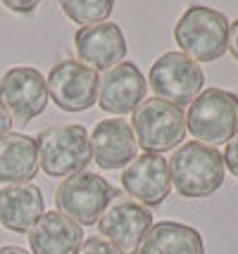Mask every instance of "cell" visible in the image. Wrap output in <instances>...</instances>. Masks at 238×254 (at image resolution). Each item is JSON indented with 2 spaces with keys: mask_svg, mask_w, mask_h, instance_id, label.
I'll return each mask as SVG.
<instances>
[{
  "mask_svg": "<svg viewBox=\"0 0 238 254\" xmlns=\"http://www.w3.org/2000/svg\"><path fill=\"white\" fill-rule=\"evenodd\" d=\"M174 190L188 199L210 197L224 183V159L212 145L188 140L169 159Z\"/></svg>",
  "mask_w": 238,
  "mask_h": 254,
  "instance_id": "6da1fadb",
  "label": "cell"
},
{
  "mask_svg": "<svg viewBox=\"0 0 238 254\" xmlns=\"http://www.w3.org/2000/svg\"><path fill=\"white\" fill-rule=\"evenodd\" d=\"M174 41L193 62H215L229 50V19L212 7L191 5L174 26Z\"/></svg>",
  "mask_w": 238,
  "mask_h": 254,
  "instance_id": "7a4b0ae2",
  "label": "cell"
},
{
  "mask_svg": "<svg viewBox=\"0 0 238 254\" xmlns=\"http://www.w3.org/2000/svg\"><path fill=\"white\" fill-rule=\"evenodd\" d=\"M186 131L198 143L222 145L238 133V95L224 88H207L188 105Z\"/></svg>",
  "mask_w": 238,
  "mask_h": 254,
  "instance_id": "3957f363",
  "label": "cell"
},
{
  "mask_svg": "<svg viewBox=\"0 0 238 254\" xmlns=\"http://www.w3.org/2000/svg\"><path fill=\"white\" fill-rule=\"evenodd\" d=\"M38 145V166L50 178H69L86 171L91 157L88 131L79 124L50 126L36 138Z\"/></svg>",
  "mask_w": 238,
  "mask_h": 254,
  "instance_id": "277c9868",
  "label": "cell"
},
{
  "mask_svg": "<svg viewBox=\"0 0 238 254\" xmlns=\"http://www.w3.org/2000/svg\"><path fill=\"white\" fill-rule=\"evenodd\" d=\"M114 197H119V190L93 171H79L65 178L55 190L57 211L79 226H93L100 221Z\"/></svg>",
  "mask_w": 238,
  "mask_h": 254,
  "instance_id": "5b68a950",
  "label": "cell"
},
{
  "mask_svg": "<svg viewBox=\"0 0 238 254\" xmlns=\"http://www.w3.org/2000/svg\"><path fill=\"white\" fill-rule=\"evenodd\" d=\"M131 131L136 135L138 147L153 155H162L181 145L186 138V114L181 107H174L164 100L148 98L134 112Z\"/></svg>",
  "mask_w": 238,
  "mask_h": 254,
  "instance_id": "8992f818",
  "label": "cell"
},
{
  "mask_svg": "<svg viewBox=\"0 0 238 254\" xmlns=\"http://www.w3.org/2000/svg\"><path fill=\"white\" fill-rule=\"evenodd\" d=\"M148 86L155 93L153 98L164 100L174 107H183L203 93L205 74L200 64L183 53H164L150 66Z\"/></svg>",
  "mask_w": 238,
  "mask_h": 254,
  "instance_id": "52a82bcc",
  "label": "cell"
},
{
  "mask_svg": "<svg viewBox=\"0 0 238 254\" xmlns=\"http://www.w3.org/2000/svg\"><path fill=\"white\" fill-rule=\"evenodd\" d=\"M46 76L34 66H14L0 78V102L12 122L29 124L48 107Z\"/></svg>",
  "mask_w": 238,
  "mask_h": 254,
  "instance_id": "ba28073f",
  "label": "cell"
},
{
  "mask_svg": "<svg viewBox=\"0 0 238 254\" xmlns=\"http://www.w3.org/2000/svg\"><path fill=\"white\" fill-rule=\"evenodd\" d=\"M153 228V214L148 207L131 197H114L98 221V231L105 240L122 250V254H136L146 233Z\"/></svg>",
  "mask_w": 238,
  "mask_h": 254,
  "instance_id": "9c48e42d",
  "label": "cell"
},
{
  "mask_svg": "<svg viewBox=\"0 0 238 254\" xmlns=\"http://www.w3.org/2000/svg\"><path fill=\"white\" fill-rule=\"evenodd\" d=\"M48 95L60 110L83 112L91 110L98 100V71L81 64L79 60L57 62L46 78Z\"/></svg>",
  "mask_w": 238,
  "mask_h": 254,
  "instance_id": "30bf717a",
  "label": "cell"
},
{
  "mask_svg": "<svg viewBox=\"0 0 238 254\" xmlns=\"http://www.w3.org/2000/svg\"><path fill=\"white\" fill-rule=\"evenodd\" d=\"M122 188L143 207H158L169 197L171 176L169 162L162 155L143 152L136 155L122 171Z\"/></svg>",
  "mask_w": 238,
  "mask_h": 254,
  "instance_id": "8fae6325",
  "label": "cell"
},
{
  "mask_svg": "<svg viewBox=\"0 0 238 254\" xmlns=\"http://www.w3.org/2000/svg\"><path fill=\"white\" fill-rule=\"evenodd\" d=\"M74 48L79 62L93 71H110L117 64H122L126 55L124 33L114 22L81 26L74 33Z\"/></svg>",
  "mask_w": 238,
  "mask_h": 254,
  "instance_id": "7c38bea8",
  "label": "cell"
},
{
  "mask_svg": "<svg viewBox=\"0 0 238 254\" xmlns=\"http://www.w3.org/2000/svg\"><path fill=\"white\" fill-rule=\"evenodd\" d=\"M148 90V81L141 69L131 62H122L114 69L105 71L98 83V105L110 114H134L143 102Z\"/></svg>",
  "mask_w": 238,
  "mask_h": 254,
  "instance_id": "4fadbf2b",
  "label": "cell"
},
{
  "mask_svg": "<svg viewBox=\"0 0 238 254\" xmlns=\"http://www.w3.org/2000/svg\"><path fill=\"white\" fill-rule=\"evenodd\" d=\"M88 138H91V157L100 169L114 171L136 159V135L131 131V124L119 117L98 122Z\"/></svg>",
  "mask_w": 238,
  "mask_h": 254,
  "instance_id": "5bb4252c",
  "label": "cell"
},
{
  "mask_svg": "<svg viewBox=\"0 0 238 254\" xmlns=\"http://www.w3.org/2000/svg\"><path fill=\"white\" fill-rule=\"evenodd\" d=\"M46 214L43 192L34 183H17L0 190V226L12 233H29Z\"/></svg>",
  "mask_w": 238,
  "mask_h": 254,
  "instance_id": "9a60e30c",
  "label": "cell"
},
{
  "mask_svg": "<svg viewBox=\"0 0 238 254\" xmlns=\"http://www.w3.org/2000/svg\"><path fill=\"white\" fill-rule=\"evenodd\" d=\"M83 231L60 211H46L29 231L31 254H79Z\"/></svg>",
  "mask_w": 238,
  "mask_h": 254,
  "instance_id": "2e32d148",
  "label": "cell"
},
{
  "mask_svg": "<svg viewBox=\"0 0 238 254\" xmlns=\"http://www.w3.org/2000/svg\"><path fill=\"white\" fill-rule=\"evenodd\" d=\"M38 171V145L26 133L0 138V183H29Z\"/></svg>",
  "mask_w": 238,
  "mask_h": 254,
  "instance_id": "e0dca14e",
  "label": "cell"
},
{
  "mask_svg": "<svg viewBox=\"0 0 238 254\" xmlns=\"http://www.w3.org/2000/svg\"><path fill=\"white\" fill-rule=\"evenodd\" d=\"M136 254H205L203 235L179 221H158L146 233Z\"/></svg>",
  "mask_w": 238,
  "mask_h": 254,
  "instance_id": "ac0fdd59",
  "label": "cell"
},
{
  "mask_svg": "<svg viewBox=\"0 0 238 254\" xmlns=\"http://www.w3.org/2000/svg\"><path fill=\"white\" fill-rule=\"evenodd\" d=\"M60 7L72 22L91 26V24L105 22L112 14L114 2L112 0H62Z\"/></svg>",
  "mask_w": 238,
  "mask_h": 254,
  "instance_id": "d6986e66",
  "label": "cell"
},
{
  "mask_svg": "<svg viewBox=\"0 0 238 254\" xmlns=\"http://www.w3.org/2000/svg\"><path fill=\"white\" fill-rule=\"evenodd\" d=\"M79 254H122V250H117L110 240H105L100 235H93L88 240H83Z\"/></svg>",
  "mask_w": 238,
  "mask_h": 254,
  "instance_id": "ffe728a7",
  "label": "cell"
},
{
  "mask_svg": "<svg viewBox=\"0 0 238 254\" xmlns=\"http://www.w3.org/2000/svg\"><path fill=\"white\" fill-rule=\"evenodd\" d=\"M222 159H224V166L238 178V133L227 143V150H224Z\"/></svg>",
  "mask_w": 238,
  "mask_h": 254,
  "instance_id": "44dd1931",
  "label": "cell"
},
{
  "mask_svg": "<svg viewBox=\"0 0 238 254\" xmlns=\"http://www.w3.org/2000/svg\"><path fill=\"white\" fill-rule=\"evenodd\" d=\"M229 53L238 62V19L234 24H229Z\"/></svg>",
  "mask_w": 238,
  "mask_h": 254,
  "instance_id": "7402d4cb",
  "label": "cell"
},
{
  "mask_svg": "<svg viewBox=\"0 0 238 254\" xmlns=\"http://www.w3.org/2000/svg\"><path fill=\"white\" fill-rule=\"evenodd\" d=\"M12 124H14L12 117L7 114V110L2 107V102H0V138H5V135L12 131Z\"/></svg>",
  "mask_w": 238,
  "mask_h": 254,
  "instance_id": "603a6c76",
  "label": "cell"
},
{
  "mask_svg": "<svg viewBox=\"0 0 238 254\" xmlns=\"http://www.w3.org/2000/svg\"><path fill=\"white\" fill-rule=\"evenodd\" d=\"M5 7H10L12 12H31L38 7V2H36V0H31V2H14V0H7Z\"/></svg>",
  "mask_w": 238,
  "mask_h": 254,
  "instance_id": "cb8c5ba5",
  "label": "cell"
},
{
  "mask_svg": "<svg viewBox=\"0 0 238 254\" xmlns=\"http://www.w3.org/2000/svg\"><path fill=\"white\" fill-rule=\"evenodd\" d=\"M0 254H29V252L17 247V245H5V247H0Z\"/></svg>",
  "mask_w": 238,
  "mask_h": 254,
  "instance_id": "d4e9b609",
  "label": "cell"
}]
</instances>
